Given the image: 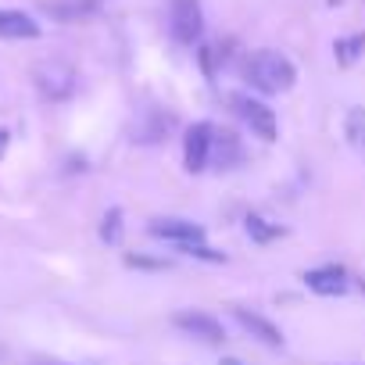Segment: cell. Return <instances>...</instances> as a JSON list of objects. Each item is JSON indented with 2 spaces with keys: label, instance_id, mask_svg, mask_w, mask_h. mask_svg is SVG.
<instances>
[{
  "label": "cell",
  "instance_id": "cell-5",
  "mask_svg": "<svg viewBox=\"0 0 365 365\" xmlns=\"http://www.w3.org/2000/svg\"><path fill=\"white\" fill-rule=\"evenodd\" d=\"M212 140H215V125L212 122H194L182 136V168L187 172H205L212 165Z\"/></svg>",
  "mask_w": 365,
  "mask_h": 365
},
{
  "label": "cell",
  "instance_id": "cell-7",
  "mask_svg": "<svg viewBox=\"0 0 365 365\" xmlns=\"http://www.w3.org/2000/svg\"><path fill=\"white\" fill-rule=\"evenodd\" d=\"M150 237L158 240H172L175 247H190V244H205V226L190 222V219H154L147 226Z\"/></svg>",
  "mask_w": 365,
  "mask_h": 365
},
{
  "label": "cell",
  "instance_id": "cell-2",
  "mask_svg": "<svg viewBox=\"0 0 365 365\" xmlns=\"http://www.w3.org/2000/svg\"><path fill=\"white\" fill-rule=\"evenodd\" d=\"M168 29L172 40L182 47H194L205 36V11H201V0H172L168 4Z\"/></svg>",
  "mask_w": 365,
  "mask_h": 365
},
{
  "label": "cell",
  "instance_id": "cell-16",
  "mask_svg": "<svg viewBox=\"0 0 365 365\" xmlns=\"http://www.w3.org/2000/svg\"><path fill=\"white\" fill-rule=\"evenodd\" d=\"M101 240L104 244H118L122 240V208H108L101 219Z\"/></svg>",
  "mask_w": 365,
  "mask_h": 365
},
{
  "label": "cell",
  "instance_id": "cell-19",
  "mask_svg": "<svg viewBox=\"0 0 365 365\" xmlns=\"http://www.w3.org/2000/svg\"><path fill=\"white\" fill-rule=\"evenodd\" d=\"M47 365H58V361H47Z\"/></svg>",
  "mask_w": 365,
  "mask_h": 365
},
{
  "label": "cell",
  "instance_id": "cell-8",
  "mask_svg": "<svg viewBox=\"0 0 365 365\" xmlns=\"http://www.w3.org/2000/svg\"><path fill=\"white\" fill-rule=\"evenodd\" d=\"M301 279H304V287H308L312 294H319V297H340V294L351 290V276H347V269H340V265L308 269Z\"/></svg>",
  "mask_w": 365,
  "mask_h": 365
},
{
  "label": "cell",
  "instance_id": "cell-15",
  "mask_svg": "<svg viewBox=\"0 0 365 365\" xmlns=\"http://www.w3.org/2000/svg\"><path fill=\"white\" fill-rule=\"evenodd\" d=\"M333 54H336V61L347 68V65H354L361 54H365V33H354V36H344V40H336L333 43Z\"/></svg>",
  "mask_w": 365,
  "mask_h": 365
},
{
  "label": "cell",
  "instance_id": "cell-10",
  "mask_svg": "<svg viewBox=\"0 0 365 365\" xmlns=\"http://www.w3.org/2000/svg\"><path fill=\"white\" fill-rule=\"evenodd\" d=\"M0 36H4V40H36L40 36V26L26 11L0 8Z\"/></svg>",
  "mask_w": 365,
  "mask_h": 365
},
{
  "label": "cell",
  "instance_id": "cell-14",
  "mask_svg": "<svg viewBox=\"0 0 365 365\" xmlns=\"http://www.w3.org/2000/svg\"><path fill=\"white\" fill-rule=\"evenodd\" d=\"M344 136H347V143L365 158V108H351V111H347V118H344Z\"/></svg>",
  "mask_w": 365,
  "mask_h": 365
},
{
  "label": "cell",
  "instance_id": "cell-9",
  "mask_svg": "<svg viewBox=\"0 0 365 365\" xmlns=\"http://www.w3.org/2000/svg\"><path fill=\"white\" fill-rule=\"evenodd\" d=\"M233 319H237V322L244 326V333H251L258 344H265V347H283V329H279L276 322H269L265 315L247 312V308H237Z\"/></svg>",
  "mask_w": 365,
  "mask_h": 365
},
{
  "label": "cell",
  "instance_id": "cell-6",
  "mask_svg": "<svg viewBox=\"0 0 365 365\" xmlns=\"http://www.w3.org/2000/svg\"><path fill=\"white\" fill-rule=\"evenodd\" d=\"M172 326L182 329L187 336H194V340H205V344H222L226 340V326L208 312H175Z\"/></svg>",
  "mask_w": 365,
  "mask_h": 365
},
{
  "label": "cell",
  "instance_id": "cell-13",
  "mask_svg": "<svg viewBox=\"0 0 365 365\" xmlns=\"http://www.w3.org/2000/svg\"><path fill=\"white\" fill-rule=\"evenodd\" d=\"M244 230H247V237L255 240V244H272V240H279L287 230L283 226H276V222H269V219H262V215H247L244 219Z\"/></svg>",
  "mask_w": 365,
  "mask_h": 365
},
{
  "label": "cell",
  "instance_id": "cell-11",
  "mask_svg": "<svg viewBox=\"0 0 365 365\" xmlns=\"http://www.w3.org/2000/svg\"><path fill=\"white\" fill-rule=\"evenodd\" d=\"M240 158H244L240 136L230 133V129H222V133L215 129V140H212V165H219V168H237Z\"/></svg>",
  "mask_w": 365,
  "mask_h": 365
},
{
  "label": "cell",
  "instance_id": "cell-17",
  "mask_svg": "<svg viewBox=\"0 0 365 365\" xmlns=\"http://www.w3.org/2000/svg\"><path fill=\"white\" fill-rule=\"evenodd\" d=\"M8 140H11L8 129H0V158H4V150H8Z\"/></svg>",
  "mask_w": 365,
  "mask_h": 365
},
{
  "label": "cell",
  "instance_id": "cell-12",
  "mask_svg": "<svg viewBox=\"0 0 365 365\" xmlns=\"http://www.w3.org/2000/svg\"><path fill=\"white\" fill-rule=\"evenodd\" d=\"M172 125H175L172 115H165V111H147V118L133 125V140H140V143H158L161 136H168Z\"/></svg>",
  "mask_w": 365,
  "mask_h": 365
},
{
  "label": "cell",
  "instance_id": "cell-18",
  "mask_svg": "<svg viewBox=\"0 0 365 365\" xmlns=\"http://www.w3.org/2000/svg\"><path fill=\"white\" fill-rule=\"evenodd\" d=\"M219 365H244V361H240V358H222Z\"/></svg>",
  "mask_w": 365,
  "mask_h": 365
},
{
  "label": "cell",
  "instance_id": "cell-4",
  "mask_svg": "<svg viewBox=\"0 0 365 365\" xmlns=\"http://www.w3.org/2000/svg\"><path fill=\"white\" fill-rule=\"evenodd\" d=\"M33 79H36V90L47 101H68L76 93V68L65 65V61H43V65H36Z\"/></svg>",
  "mask_w": 365,
  "mask_h": 365
},
{
  "label": "cell",
  "instance_id": "cell-3",
  "mask_svg": "<svg viewBox=\"0 0 365 365\" xmlns=\"http://www.w3.org/2000/svg\"><path fill=\"white\" fill-rule=\"evenodd\" d=\"M230 104H233V111L247 122V129H251L258 140H265V143L276 140L279 122H276V111H272L265 101H258V97H251V93H233Z\"/></svg>",
  "mask_w": 365,
  "mask_h": 365
},
{
  "label": "cell",
  "instance_id": "cell-1",
  "mask_svg": "<svg viewBox=\"0 0 365 365\" xmlns=\"http://www.w3.org/2000/svg\"><path fill=\"white\" fill-rule=\"evenodd\" d=\"M244 79L258 90V93H287L297 83V68L287 54L279 51H255L244 61Z\"/></svg>",
  "mask_w": 365,
  "mask_h": 365
}]
</instances>
